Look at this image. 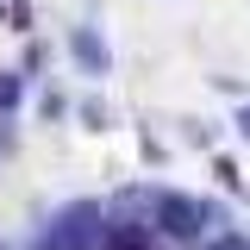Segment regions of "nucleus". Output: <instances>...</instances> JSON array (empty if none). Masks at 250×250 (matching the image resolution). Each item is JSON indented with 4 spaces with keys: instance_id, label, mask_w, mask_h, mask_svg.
<instances>
[{
    "instance_id": "nucleus-2",
    "label": "nucleus",
    "mask_w": 250,
    "mask_h": 250,
    "mask_svg": "<svg viewBox=\"0 0 250 250\" xmlns=\"http://www.w3.org/2000/svg\"><path fill=\"white\" fill-rule=\"evenodd\" d=\"M156 225H163L169 238H207L219 225V213L200 207V200H188V194H156Z\"/></svg>"
},
{
    "instance_id": "nucleus-4",
    "label": "nucleus",
    "mask_w": 250,
    "mask_h": 250,
    "mask_svg": "<svg viewBox=\"0 0 250 250\" xmlns=\"http://www.w3.org/2000/svg\"><path fill=\"white\" fill-rule=\"evenodd\" d=\"M106 250H150V238H144V225H113Z\"/></svg>"
},
{
    "instance_id": "nucleus-5",
    "label": "nucleus",
    "mask_w": 250,
    "mask_h": 250,
    "mask_svg": "<svg viewBox=\"0 0 250 250\" xmlns=\"http://www.w3.org/2000/svg\"><path fill=\"white\" fill-rule=\"evenodd\" d=\"M238 131H244V138H250V106H244V119H238Z\"/></svg>"
},
{
    "instance_id": "nucleus-1",
    "label": "nucleus",
    "mask_w": 250,
    "mask_h": 250,
    "mask_svg": "<svg viewBox=\"0 0 250 250\" xmlns=\"http://www.w3.org/2000/svg\"><path fill=\"white\" fill-rule=\"evenodd\" d=\"M106 238H113V219L100 213V200H69L38 250H106Z\"/></svg>"
},
{
    "instance_id": "nucleus-3",
    "label": "nucleus",
    "mask_w": 250,
    "mask_h": 250,
    "mask_svg": "<svg viewBox=\"0 0 250 250\" xmlns=\"http://www.w3.org/2000/svg\"><path fill=\"white\" fill-rule=\"evenodd\" d=\"M69 50H75V62H82L88 75H106V44H100L94 31H75V38H69Z\"/></svg>"
}]
</instances>
